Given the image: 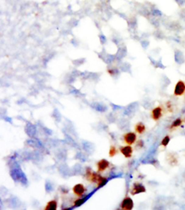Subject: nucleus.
I'll list each match as a JSON object with an SVG mask.
<instances>
[{
    "mask_svg": "<svg viewBox=\"0 0 185 210\" xmlns=\"http://www.w3.org/2000/svg\"><path fill=\"white\" fill-rule=\"evenodd\" d=\"M146 191L145 187L140 182H134L132 184V187L131 189V195H135V194H139V193H145Z\"/></svg>",
    "mask_w": 185,
    "mask_h": 210,
    "instance_id": "5",
    "label": "nucleus"
},
{
    "mask_svg": "<svg viewBox=\"0 0 185 210\" xmlns=\"http://www.w3.org/2000/svg\"><path fill=\"white\" fill-rule=\"evenodd\" d=\"M110 167V163L106 159H101L96 163V168L98 173H103Z\"/></svg>",
    "mask_w": 185,
    "mask_h": 210,
    "instance_id": "6",
    "label": "nucleus"
},
{
    "mask_svg": "<svg viewBox=\"0 0 185 210\" xmlns=\"http://www.w3.org/2000/svg\"><path fill=\"white\" fill-rule=\"evenodd\" d=\"M164 112H165L164 107L162 105H158L151 111V117L154 121H158L164 115Z\"/></svg>",
    "mask_w": 185,
    "mask_h": 210,
    "instance_id": "2",
    "label": "nucleus"
},
{
    "mask_svg": "<svg viewBox=\"0 0 185 210\" xmlns=\"http://www.w3.org/2000/svg\"><path fill=\"white\" fill-rule=\"evenodd\" d=\"M120 152L122 153V155L125 158H131L132 156V153H133V148L131 147V145H125V146H121L120 147Z\"/></svg>",
    "mask_w": 185,
    "mask_h": 210,
    "instance_id": "9",
    "label": "nucleus"
},
{
    "mask_svg": "<svg viewBox=\"0 0 185 210\" xmlns=\"http://www.w3.org/2000/svg\"><path fill=\"white\" fill-rule=\"evenodd\" d=\"M181 124H182V119L181 118H177L171 125H170V127H169V130H174V129H176L177 127H180L181 126Z\"/></svg>",
    "mask_w": 185,
    "mask_h": 210,
    "instance_id": "12",
    "label": "nucleus"
},
{
    "mask_svg": "<svg viewBox=\"0 0 185 210\" xmlns=\"http://www.w3.org/2000/svg\"><path fill=\"white\" fill-rule=\"evenodd\" d=\"M174 96L181 97L185 94V82L182 80H179L174 87Z\"/></svg>",
    "mask_w": 185,
    "mask_h": 210,
    "instance_id": "4",
    "label": "nucleus"
},
{
    "mask_svg": "<svg viewBox=\"0 0 185 210\" xmlns=\"http://www.w3.org/2000/svg\"><path fill=\"white\" fill-rule=\"evenodd\" d=\"M85 178L86 179L91 182V183H96L98 187H101V186L103 184L106 183V178L102 177L100 175V173L98 172H94V171H92L91 169H87L86 171V174H85Z\"/></svg>",
    "mask_w": 185,
    "mask_h": 210,
    "instance_id": "1",
    "label": "nucleus"
},
{
    "mask_svg": "<svg viewBox=\"0 0 185 210\" xmlns=\"http://www.w3.org/2000/svg\"><path fill=\"white\" fill-rule=\"evenodd\" d=\"M122 139L125 144L132 146L137 142V134L135 132H127L122 136Z\"/></svg>",
    "mask_w": 185,
    "mask_h": 210,
    "instance_id": "3",
    "label": "nucleus"
},
{
    "mask_svg": "<svg viewBox=\"0 0 185 210\" xmlns=\"http://www.w3.org/2000/svg\"><path fill=\"white\" fill-rule=\"evenodd\" d=\"M169 142H170V137H169V135H167V136H165V137L163 138V139L161 141L160 146H162V147H167V146L169 145Z\"/></svg>",
    "mask_w": 185,
    "mask_h": 210,
    "instance_id": "14",
    "label": "nucleus"
},
{
    "mask_svg": "<svg viewBox=\"0 0 185 210\" xmlns=\"http://www.w3.org/2000/svg\"><path fill=\"white\" fill-rule=\"evenodd\" d=\"M120 152V149H118L116 146L114 145H111L110 148H109V151H108V155L110 157H114L115 155H117Z\"/></svg>",
    "mask_w": 185,
    "mask_h": 210,
    "instance_id": "13",
    "label": "nucleus"
},
{
    "mask_svg": "<svg viewBox=\"0 0 185 210\" xmlns=\"http://www.w3.org/2000/svg\"><path fill=\"white\" fill-rule=\"evenodd\" d=\"M134 131L136 134L142 135L146 131V126L143 122H138L134 127Z\"/></svg>",
    "mask_w": 185,
    "mask_h": 210,
    "instance_id": "10",
    "label": "nucleus"
},
{
    "mask_svg": "<svg viewBox=\"0 0 185 210\" xmlns=\"http://www.w3.org/2000/svg\"><path fill=\"white\" fill-rule=\"evenodd\" d=\"M72 193L78 196V197H82L86 193V189L84 187V185L82 184V183H78L76 185L73 186V188H72Z\"/></svg>",
    "mask_w": 185,
    "mask_h": 210,
    "instance_id": "7",
    "label": "nucleus"
},
{
    "mask_svg": "<svg viewBox=\"0 0 185 210\" xmlns=\"http://www.w3.org/2000/svg\"><path fill=\"white\" fill-rule=\"evenodd\" d=\"M58 208V202L56 200H51L49 201L46 205L44 206L45 210H56Z\"/></svg>",
    "mask_w": 185,
    "mask_h": 210,
    "instance_id": "11",
    "label": "nucleus"
},
{
    "mask_svg": "<svg viewBox=\"0 0 185 210\" xmlns=\"http://www.w3.org/2000/svg\"><path fill=\"white\" fill-rule=\"evenodd\" d=\"M120 208L122 210H131L133 208V202L132 199L130 196H126L124 197V199L122 200L121 204H120Z\"/></svg>",
    "mask_w": 185,
    "mask_h": 210,
    "instance_id": "8",
    "label": "nucleus"
},
{
    "mask_svg": "<svg viewBox=\"0 0 185 210\" xmlns=\"http://www.w3.org/2000/svg\"><path fill=\"white\" fill-rule=\"evenodd\" d=\"M143 145H144L143 141H138V142H137V144H136V147H137V148H142Z\"/></svg>",
    "mask_w": 185,
    "mask_h": 210,
    "instance_id": "15",
    "label": "nucleus"
}]
</instances>
